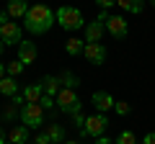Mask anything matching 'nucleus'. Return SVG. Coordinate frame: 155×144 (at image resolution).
I'll return each instance as SVG.
<instances>
[{
    "instance_id": "31",
    "label": "nucleus",
    "mask_w": 155,
    "mask_h": 144,
    "mask_svg": "<svg viewBox=\"0 0 155 144\" xmlns=\"http://www.w3.org/2000/svg\"><path fill=\"white\" fill-rule=\"evenodd\" d=\"M5 75H8V72H5V64H3V62H0V80L5 77Z\"/></svg>"
},
{
    "instance_id": "15",
    "label": "nucleus",
    "mask_w": 155,
    "mask_h": 144,
    "mask_svg": "<svg viewBox=\"0 0 155 144\" xmlns=\"http://www.w3.org/2000/svg\"><path fill=\"white\" fill-rule=\"evenodd\" d=\"M41 88H44V95H52V98H57L62 90V83L60 77H54V75H47L44 80H41Z\"/></svg>"
},
{
    "instance_id": "18",
    "label": "nucleus",
    "mask_w": 155,
    "mask_h": 144,
    "mask_svg": "<svg viewBox=\"0 0 155 144\" xmlns=\"http://www.w3.org/2000/svg\"><path fill=\"white\" fill-rule=\"evenodd\" d=\"M116 5L122 8L124 13H132V16H140L145 11V0H116Z\"/></svg>"
},
{
    "instance_id": "11",
    "label": "nucleus",
    "mask_w": 155,
    "mask_h": 144,
    "mask_svg": "<svg viewBox=\"0 0 155 144\" xmlns=\"http://www.w3.org/2000/svg\"><path fill=\"white\" fill-rule=\"evenodd\" d=\"M18 59L26 67L34 64V62H36V44H34V41H21V44H18Z\"/></svg>"
},
{
    "instance_id": "16",
    "label": "nucleus",
    "mask_w": 155,
    "mask_h": 144,
    "mask_svg": "<svg viewBox=\"0 0 155 144\" xmlns=\"http://www.w3.org/2000/svg\"><path fill=\"white\" fill-rule=\"evenodd\" d=\"M0 95H3V98H13V95H18V83H16V77L5 75V77L0 80Z\"/></svg>"
},
{
    "instance_id": "20",
    "label": "nucleus",
    "mask_w": 155,
    "mask_h": 144,
    "mask_svg": "<svg viewBox=\"0 0 155 144\" xmlns=\"http://www.w3.org/2000/svg\"><path fill=\"white\" fill-rule=\"evenodd\" d=\"M57 77H60V83H62V88H72V90H75L78 85H80V80H78V75H75V72H70V70H65V72H60V75H57Z\"/></svg>"
},
{
    "instance_id": "25",
    "label": "nucleus",
    "mask_w": 155,
    "mask_h": 144,
    "mask_svg": "<svg viewBox=\"0 0 155 144\" xmlns=\"http://www.w3.org/2000/svg\"><path fill=\"white\" fill-rule=\"evenodd\" d=\"M39 103H41V108H44V111H54V108H57V98H52V95H41V100H39Z\"/></svg>"
},
{
    "instance_id": "1",
    "label": "nucleus",
    "mask_w": 155,
    "mask_h": 144,
    "mask_svg": "<svg viewBox=\"0 0 155 144\" xmlns=\"http://www.w3.org/2000/svg\"><path fill=\"white\" fill-rule=\"evenodd\" d=\"M54 23H57V16H54V11H52L49 5L34 3V5L28 8V13H26V31L28 33L41 36V33H47Z\"/></svg>"
},
{
    "instance_id": "8",
    "label": "nucleus",
    "mask_w": 155,
    "mask_h": 144,
    "mask_svg": "<svg viewBox=\"0 0 155 144\" xmlns=\"http://www.w3.org/2000/svg\"><path fill=\"white\" fill-rule=\"evenodd\" d=\"M106 31L114 36V39H127L129 36V23L124 16H109V21H106Z\"/></svg>"
},
{
    "instance_id": "6",
    "label": "nucleus",
    "mask_w": 155,
    "mask_h": 144,
    "mask_svg": "<svg viewBox=\"0 0 155 144\" xmlns=\"http://www.w3.org/2000/svg\"><path fill=\"white\" fill-rule=\"evenodd\" d=\"M0 41L5 46H13V44H21L23 41V28L18 26L16 21H8L0 26Z\"/></svg>"
},
{
    "instance_id": "24",
    "label": "nucleus",
    "mask_w": 155,
    "mask_h": 144,
    "mask_svg": "<svg viewBox=\"0 0 155 144\" xmlns=\"http://www.w3.org/2000/svg\"><path fill=\"white\" fill-rule=\"evenodd\" d=\"M114 144H137V136H134L132 131H122L119 136H116Z\"/></svg>"
},
{
    "instance_id": "23",
    "label": "nucleus",
    "mask_w": 155,
    "mask_h": 144,
    "mask_svg": "<svg viewBox=\"0 0 155 144\" xmlns=\"http://www.w3.org/2000/svg\"><path fill=\"white\" fill-rule=\"evenodd\" d=\"M114 111L119 113V116H129V113H132V105H129L127 100H116V103H114Z\"/></svg>"
},
{
    "instance_id": "22",
    "label": "nucleus",
    "mask_w": 155,
    "mask_h": 144,
    "mask_svg": "<svg viewBox=\"0 0 155 144\" xmlns=\"http://www.w3.org/2000/svg\"><path fill=\"white\" fill-rule=\"evenodd\" d=\"M18 113H21V108H18V105H16V103H13V100H11V103H8L5 108H3V113H0V116L5 118V121H13V118H16Z\"/></svg>"
},
{
    "instance_id": "33",
    "label": "nucleus",
    "mask_w": 155,
    "mask_h": 144,
    "mask_svg": "<svg viewBox=\"0 0 155 144\" xmlns=\"http://www.w3.org/2000/svg\"><path fill=\"white\" fill-rule=\"evenodd\" d=\"M65 144H80V142H70V139H67V142H65Z\"/></svg>"
},
{
    "instance_id": "10",
    "label": "nucleus",
    "mask_w": 155,
    "mask_h": 144,
    "mask_svg": "<svg viewBox=\"0 0 155 144\" xmlns=\"http://www.w3.org/2000/svg\"><path fill=\"white\" fill-rule=\"evenodd\" d=\"M104 31H106V23L96 18V21H91L88 26L83 28V41H85V44H93V41H101Z\"/></svg>"
},
{
    "instance_id": "9",
    "label": "nucleus",
    "mask_w": 155,
    "mask_h": 144,
    "mask_svg": "<svg viewBox=\"0 0 155 144\" xmlns=\"http://www.w3.org/2000/svg\"><path fill=\"white\" fill-rule=\"evenodd\" d=\"M91 103H93V108L98 113H106V111H114V103L116 98L111 93H106V90H96L93 95H91Z\"/></svg>"
},
{
    "instance_id": "26",
    "label": "nucleus",
    "mask_w": 155,
    "mask_h": 144,
    "mask_svg": "<svg viewBox=\"0 0 155 144\" xmlns=\"http://www.w3.org/2000/svg\"><path fill=\"white\" fill-rule=\"evenodd\" d=\"M70 118H72V126H75L78 131H83V129H85V116H83V113H75V116H70Z\"/></svg>"
},
{
    "instance_id": "17",
    "label": "nucleus",
    "mask_w": 155,
    "mask_h": 144,
    "mask_svg": "<svg viewBox=\"0 0 155 144\" xmlns=\"http://www.w3.org/2000/svg\"><path fill=\"white\" fill-rule=\"evenodd\" d=\"M21 95H23V98H26V103H39V100H41V95H44V88H41V83L26 85Z\"/></svg>"
},
{
    "instance_id": "13",
    "label": "nucleus",
    "mask_w": 155,
    "mask_h": 144,
    "mask_svg": "<svg viewBox=\"0 0 155 144\" xmlns=\"http://www.w3.org/2000/svg\"><path fill=\"white\" fill-rule=\"evenodd\" d=\"M28 131H31V129L28 126H23V124H18V126H13L11 131H8V142L11 144H28Z\"/></svg>"
},
{
    "instance_id": "34",
    "label": "nucleus",
    "mask_w": 155,
    "mask_h": 144,
    "mask_svg": "<svg viewBox=\"0 0 155 144\" xmlns=\"http://www.w3.org/2000/svg\"><path fill=\"white\" fill-rule=\"evenodd\" d=\"M150 5H153V8H155V0H150Z\"/></svg>"
},
{
    "instance_id": "5",
    "label": "nucleus",
    "mask_w": 155,
    "mask_h": 144,
    "mask_svg": "<svg viewBox=\"0 0 155 144\" xmlns=\"http://www.w3.org/2000/svg\"><path fill=\"white\" fill-rule=\"evenodd\" d=\"M106 129H109V118H106V113H93V116H85V129L80 131V136H104Z\"/></svg>"
},
{
    "instance_id": "7",
    "label": "nucleus",
    "mask_w": 155,
    "mask_h": 144,
    "mask_svg": "<svg viewBox=\"0 0 155 144\" xmlns=\"http://www.w3.org/2000/svg\"><path fill=\"white\" fill-rule=\"evenodd\" d=\"M83 57L91 62V64H104L106 59H109V49H106L101 41H93V44H85V49H83Z\"/></svg>"
},
{
    "instance_id": "2",
    "label": "nucleus",
    "mask_w": 155,
    "mask_h": 144,
    "mask_svg": "<svg viewBox=\"0 0 155 144\" xmlns=\"http://www.w3.org/2000/svg\"><path fill=\"white\" fill-rule=\"evenodd\" d=\"M57 16V26L62 28V31H80V28H85V18H83V11L75 5H60L54 11Z\"/></svg>"
},
{
    "instance_id": "27",
    "label": "nucleus",
    "mask_w": 155,
    "mask_h": 144,
    "mask_svg": "<svg viewBox=\"0 0 155 144\" xmlns=\"http://www.w3.org/2000/svg\"><path fill=\"white\" fill-rule=\"evenodd\" d=\"M96 5H98L101 11H109V8L116 5V0H96Z\"/></svg>"
},
{
    "instance_id": "28",
    "label": "nucleus",
    "mask_w": 155,
    "mask_h": 144,
    "mask_svg": "<svg viewBox=\"0 0 155 144\" xmlns=\"http://www.w3.org/2000/svg\"><path fill=\"white\" fill-rule=\"evenodd\" d=\"M34 144H52V142H49V136L41 131V134H36V136H34Z\"/></svg>"
},
{
    "instance_id": "4",
    "label": "nucleus",
    "mask_w": 155,
    "mask_h": 144,
    "mask_svg": "<svg viewBox=\"0 0 155 144\" xmlns=\"http://www.w3.org/2000/svg\"><path fill=\"white\" fill-rule=\"evenodd\" d=\"M80 108H83V103H80L78 93L72 88H62L57 95V111L65 116H75V113H80Z\"/></svg>"
},
{
    "instance_id": "19",
    "label": "nucleus",
    "mask_w": 155,
    "mask_h": 144,
    "mask_svg": "<svg viewBox=\"0 0 155 144\" xmlns=\"http://www.w3.org/2000/svg\"><path fill=\"white\" fill-rule=\"evenodd\" d=\"M83 49H85V41H83V39H78V36H70V39L65 41V52H67L70 57L83 54Z\"/></svg>"
},
{
    "instance_id": "12",
    "label": "nucleus",
    "mask_w": 155,
    "mask_h": 144,
    "mask_svg": "<svg viewBox=\"0 0 155 144\" xmlns=\"http://www.w3.org/2000/svg\"><path fill=\"white\" fill-rule=\"evenodd\" d=\"M28 3L26 0H8V5H5V13L11 18H26V13H28Z\"/></svg>"
},
{
    "instance_id": "30",
    "label": "nucleus",
    "mask_w": 155,
    "mask_h": 144,
    "mask_svg": "<svg viewBox=\"0 0 155 144\" xmlns=\"http://www.w3.org/2000/svg\"><path fill=\"white\" fill-rule=\"evenodd\" d=\"M96 144H114V142H111L109 136H98V139H96Z\"/></svg>"
},
{
    "instance_id": "21",
    "label": "nucleus",
    "mask_w": 155,
    "mask_h": 144,
    "mask_svg": "<svg viewBox=\"0 0 155 144\" xmlns=\"http://www.w3.org/2000/svg\"><path fill=\"white\" fill-rule=\"evenodd\" d=\"M23 70H26V64H23L21 59H11V62H5V72L11 75V77H18Z\"/></svg>"
},
{
    "instance_id": "32",
    "label": "nucleus",
    "mask_w": 155,
    "mask_h": 144,
    "mask_svg": "<svg viewBox=\"0 0 155 144\" xmlns=\"http://www.w3.org/2000/svg\"><path fill=\"white\" fill-rule=\"evenodd\" d=\"M3 49H5V44H3V41H0V54H3Z\"/></svg>"
},
{
    "instance_id": "29",
    "label": "nucleus",
    "mask_w": 155,
    "mask_h": 144,
    "mask_svg": "<svg viewBox=\"0 0 155 144\" xmlns=\"http://www.w3.org/2000/svg\"><path fill=\"white\" fill-rule=\"evenodd\" d=\"M142 144H155V131H147V134H145Z\"/></svg>"
},
{
    "instance_id": "14",
    "label": "nucleus",
    "mask_w": 155,
    "mask_h": 144,
    "mask_svg": "<svg viewBox=\"0 0 155 144\" xmlns=\"http://www.w3.org/2000/svg\"><path fill=\"white\" fill-rule=\"evenodd\" d=\"M47 136H49L52 144H65L67 142V134H65V126L62 124H47Z\"/></svg>"
},
{
    "instance_id": "3",
    "label": "nucleus",
    "mask_w": 155,
    "mask_h": 144,
    "mask_svg": "<svg viewBox=\"0 0 155 144\" xmlns=\"http://www.w3.org/2000/svg\"><path fill=\"white\" fill-rule=\"evenodd\" d=\"M18 118H21V124L28 126V129H41L47 124V113H44V108H41V103H23Z\"/></svg>"
}]
</instances>
